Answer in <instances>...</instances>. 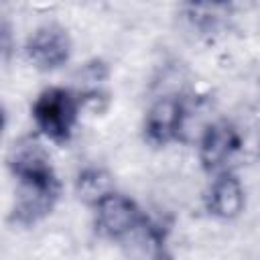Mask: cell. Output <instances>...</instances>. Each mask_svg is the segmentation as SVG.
Here are the masks:
<instances>
[{
    "label": "cell",
    "instance_id": "2",
    "mask_svg": "<svg viewBox=\"0 0 260 260\" xmlns=\"http://www.w3.org/2000/svg\"><path fill=\"white\" fill-rule=\"evenodd\" d=\"M73 49L71 35L65 26L57 22H45L37 26L30 37L26 39L24 53L32 69L39 71H51L67 63Z\"/></svg>",
    "mask_w": 260,
    "mask_h": 260
},
{
    "label": "cell",
    "instance_id": "7",
    "mask_svg": "<svg viewBox=\"0 0 260 260\" xmlns=\"http://www.w3.org/2000/svg\"><path fill=\"white\" fill-rule=\"evenodd\" d=\"M95 228L104 238L120 240L124 238L144 215L140 213L136 201L124 193L114 191L95 207Z\"/></svg>",
    "mask_w": 260,
    "mask_h": 260
},
{
    "label": "cell",
    "instance_id": "10",
    "mask_svg": "<svg viewBox=\"0 0 260 260\" xmlns=\"http://www.w3.org/2000/svg\"><path fill=\"white\" fill-rule=\"evenodd\" d=\"M114 191H116L114 189V177L104 167H83L77 173L75 193H77L79 201L95 207L100 201H104Z\"/></svg>",
    "mask_w": 260,
    "mask_h": 260
},
{
    "label": "cell",
    "instance_id": "4",
    "mask_svg": "<svg viewBox=\"0 0 260 260\" xmlns=\"http://www.w3.org/2000/svg\"><path fill=\"white\" fill-rule=\"evenodd\" d=\"M8 167L18 181H57L49 150L39 136H20L8 150Z\"/></svg>",
    "mask_w": 260,
    "mask_h": 260
},
{
    "label": "cell",
    "instance_id": "1",
    "mask_svg": "<svg viewBox=\"0 0 260 260\" xmlns=\"http://www.w3.org/2000/svg\"><path fill=\"white\" fill-rule=\"evenodd\" d=\"M37 130L53 142H67L81 116L79 98L67 87L43 89L30 108Z\"/></svg>",
    "mask_w": 260,
    "mask_h": 260
},
{
    "label": "cell",
    "instance_id": "3",
    "mask_svg": "<svg viewBox=\"0 0 260 260\" xmlns=\"http://www.w3.org/2000/svg\"><path fill=\"white\" fill-rule=\"evenodd\" d=\"M240 148V130L232 122L213 120L197 140V160L205 171H221Z\"/></svg>",
    "mask_w": 260,
    "mask_h": 260
},
{
    "label": "cell",
    "instance_id": "6",
    "mask_svg": "<svg viewBox=\"0 0 260 260\" xmlns=\"http://www.w3.org/2000/svg\"><path fill=\"white\" fill-rule=\"evenodd\" d=\"M59 199V181H18L12 217L18 223H37L47 217Z\"/></svg>",
    "mask_w": 260,
    "mask_h": 260
},
{
    "label": "cell",
    "instance_id": "9",
    "mask_svg": "<svg viewBox=\"0 0 260 260\" xmlns=\"http://www.w3.org/2000/svg\"><path fill=\"white\" fill-rule=\"evenodd\" d=\"M207 211L217 219H236L246 207V189L238 175L221 171L209 185L205 195Z\"/></svg>",
    "mask_w": 260,
    "mask_h": 260
},
{
    "label": "cell",
    "instance_id": "5",
    "mask_svg": "<svg viewBox=\"0 0 260 260\" xmlns=\"http://www.w3.org/2000/svg\"><path fill=\"white\" fill-rule=\"evenodd\" d=\"M183 114H185V98L156 95L144 116V134L148 142L156 146L179 142Z\"/></svg>",
    "mask_w": 260,
    "mask_h": 260
},
{
    "label": "cell",
    "instance_id": "8",
    "mask_svg": "<svg viewBox=\"0 0 260 260\" xmlns=\"http://www.w3.org/2000/svg\"><path fill=\"white\" fill-rule=\"evenodd\" d=\"M118 242L126 260H167V230L148 217H142Z\"/></svg>",
    "mask_w": 260,
    "mask_h": 260
}]
</instances>
